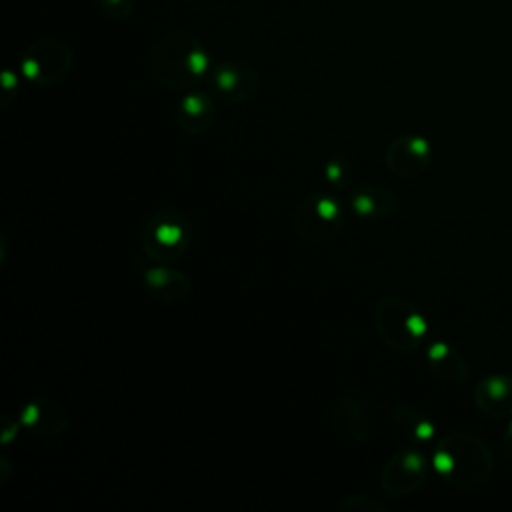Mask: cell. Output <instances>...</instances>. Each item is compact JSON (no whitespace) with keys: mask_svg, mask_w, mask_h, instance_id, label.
Here are the masks:
<instances>
[{"mask_svg":"<svg viewBox=\"0 0 512 512\" xmlns=\"http://www.w3.org/2000/svg\"><path fill=\"white\" fill-rule=\"evenodd\" d=\"M208 52L194 34L170 32L148 54L152 78L168 90H192L208 74Z\"/></svg>","mask_w":512,"mask_h":512,"instance_id":"cell-1","label":"cell"},{"mask_svg":"<svg viewBox=\"0 0 512 512\" xmlns=\"http://www.w3.org/2000/svg\"><path fill=\"white\" fill-rule=\"evenodd\" d=\"M432 466L452 488L470 490L492 476L494 460L488 446L470 432H450L436 444Z\"/></svg>","mask_w":512,"mask_h":512,"instance_id":"cell-2","label":"cell"},{"mask_svg":"<svg viewBox=\"0 0 512 512\" xmlns=\"http://www.w3.org/2000/svg\"><path fill=\"white\" fill-rule=\"evenodd\" d=\"M374 328L380 340L396 352H412L420 346L428 326L416 306L402 296H384L374 310Z\"/></svg>","mask_w":512,"mask_h":512,"instance_id":"cell-3","label":"cell"},{"mask_svg":"<svg viewBox=\"0 0 512 512\" xmlns=\"http://www.w3.org/2000/svg\"><path fill=\"white\" fill-rule=\"evenodd\" d=\"M190 222L178 210L154 212L142 228V252L160 264L180 258L190 246Z\"/></svg>","mask_w":512,"mask_h":512,"instance_id":"cell-4","label":"cell"},{"mask_svg":"<svg viewBox=\"0 0 512 512\" xmlns=\"http://www.w3.org/2000/svg\"><path fill=\"white\" fill-rule=\"evenodd\" d=\"M344 224L338 200L326 192H310L292 210V228L306 242H322L334 238Z\"/></svg>","mask_w":512,"mask_h":512,"instance_id":"cell-5","label":"cell"},{"mask_svg":"<svg viewBox=\"0 0 512 512\" xmlns=\"http://www.w3.org/2000/svg\"><path fill=\"white\" fill-rule=\"evenodd\" d=\"M74 54L62 40L44 38L32 42L22 54V74L38 86H54L72 70Z\"/></svg>","mask_w":512,"mask_h":512,"instance_id":"cell-6","label":"cell"},{"mask_svg":"<svg viewBox=\"0 0 512 512\" xmlns=\"http://www.w3.org/2000/svg\"><path fill=\"white\" fill-rule=\"evenodd\" d=\"M426 474V458L414 448H402L396 450L384 464L380 474V486L388 496H410L424 484Z\"/></svg>","mask_w":512,"mask_h":512,"instance_id":"cell-7","label":"cell"},{"mask_svg":"<svg viewBox=\"0 0 512 512\" xmlns=\"http://www.w3.org/2000/svg\"><path fill=\"white\" fill-rule=\"evenodd\" d=\"M132 264L140 274V282L144 290L154 300L164 304H178L190 296L192 280L184 272L172 270L166 264L154 262L146 254H144V266H138L136 262Z\"/></svg>","mask_w":512,"mask_h":512,"instance_id":"cell-8","label":"cell"},{"mask_svg":"<svg viewBox=\"0 0 512 512\" xmlns=\"http://www.w3.org/2000/svg\"><path fill=\"white\" fill-rule=\"evenodd\" d=\"M212 92L226 104H242L258 92V74L244 60H226L210 74Z\"/></svg>","mask_w":512,"mask_h":512,"instance_id":"cell-9","label":"cell"},{"mask_svg":"<svg viewBox=\"0 0 512 512\" xmlns=\"http://www.w3.org/2000/svg\"><path fill=\"white\" fill-rule=\"evenodd\" d=\"M432 162L430 144L422 136L404 134L386 148V166L398 178H418Z\"/></svg>","mask_w":512,"mask_h":512,"instance_id":"cell-10","label":"cell"},{"mask_svg":"<svg viewBox=\"0 0 512 512\" xmlns=\"http://www.w3.org/2000/svg\"><path fill=\"white\" fill-rule=\"evenodd\" d=\"M372 426V408L366 400L344 394L334 402L336 434L350 446H360Z\"/></svg>","mask_w":512,"mask_h":512,"instance_id":"cell-11","label":"cell"},{"mask_svg":"<svg viewBox=\"0 0 512 512\" xmlns=\"http://www.w3.org/2000/svg\"><path fill=\"white\" fill-rule=\"evenodd\" d=\"M216 120V106L210 94L204 92H188L180 98L176 106V122L178 126L190 134L200 136L212 128Z\"/></svg>","mask_w":512,"mask_h":512,"instance_id":"cell-12","label":"cell"},{"mask_svg":"<svg viewBox=\"0 0 512 512\" xmlns=\"http://www.w3.org/2000/svg\"><path fill=\"white\" fill-rule=\"evenodd\" d=\"M474 404L490 418L512 416V378L494 374L474 386Z\"/></svg>","mask_w":512,"mask_h":512,"instance_id":"cell-13","label":"cell"},{"mask_svg":"<svg viewBox=\"0 0 512 512\" xmlns=\"http://www.w3.org/2000/svg\"><path fill=\"white\" fill-rule=\"evenodd\" d=\"M20 422L42 436H58L68 426L64 408L48 398L30 400L20 414Z\"/></svg>","mask_w":512,"mask_h":512,"instance_id":"cell-14","label":"cell"},{"mask_svg":"<svg viewBox=\"0 0 512 512\" xmlns=\"http://www.w3.org/2000/svg\"><path fill=\"white\" fill-rule=\"evenodd\" d=\"M350 206L362 218H388L398 212L400 200L386 188L358 186L350 192Z\"/></svg>","mask_w":512,"mask_h":512,"instance_id":"cell-15","label":"cell"},{"mask_svg":"<svg viewBox=\"0 0 512 512\" xmlns=\"http://www.w3.org/2000/svg\"><path fill=\"white\" fill-rule=\"evenodd\" d=\"M428 366L444 382L460 384L468 376V364L464 356L448 342H434L428 348Z\"/></svg>","mask_w":512,"mask_h":512,"instance_id":"cell-16","label":"cell"},{"mask_svg":"<svg viewBox=\"0 0 512 512\" xmlns=\"http://www.w3.org/2000/svg\"><path fill=\"white\" fill-rule=\"evenodd\" d=\"M394 428L412 442H426L434 436L432 420L410 404H396L392 410Z\"/></svg>","mask_w":512,"mask_h":512,"instance_id":"cell-17","label":"cell"},{"mask_svg":"<svg viewBox=\"0 0 512 512\" xmlns=\"http://www.w3.org/2000/svg\"><path fill=\"white\" fill-rule=\"evenodd\" d=\"M324 174H326V180H328L332 186L344 188V186H348V182H350L352 164H350L346 158L336 156V158H332V160L326 162Z\"/></svg>","mask_w":512,"mask_h":512,"instance_id":"cell-18","label":"cell"},{"mask_svg":"<svg viewBox=\"0 0 512 512\" xmlns=\"http://www.w3.org/2000/svg\"><path fill=\"white\" fill-rule=\"evenodd\" d=\"M340 512H384V504L378 502L372 496H346L340 504H338Z\"/></svg>","mask_w":512,"mask_h":512,"instance_id":"cell-19","label":"cell"},{"mask_svg":"<svg viewBox=\"0 0 512 512\" xmlns=\"http://www.w3.org/2000/svg\"><path fill=\"white\" fill-rule=\"evenodd\" d=\"M98 6L106 16L114 20H124L134 12L136 0H98Z\"/></svg>","mask_w":512,"mask_h":512,"instance_id":"cell-20","label":"cell"},{"mask_svg":"<svg viewBox=\"0 0 512 512\" xmlns=\"http://www.w3.org/2000/svg\"><path fill=\"white\" fill-rule=\"evenodd\" d=\"M502 442H504V450H506L508 458L512 460V422L508 424V428H506V432H504V438H502Z\"/></svg>","mask_w":512,"mask_h":512,"instance_id":"cell-21","label":"cell"}]
</instances>
